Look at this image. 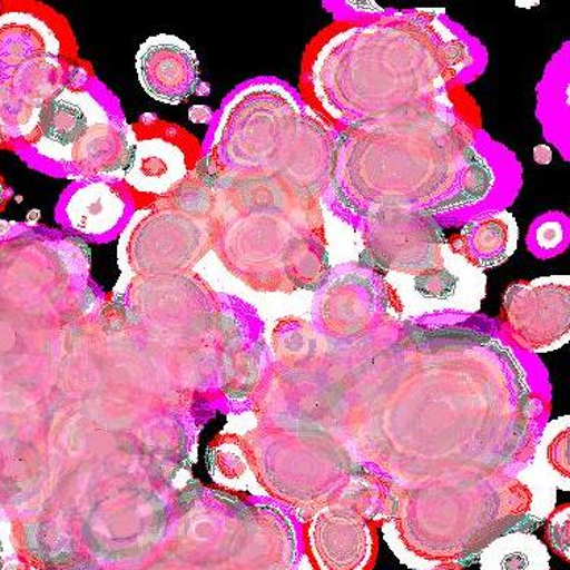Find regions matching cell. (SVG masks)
I'll list each match as a JSON object with an SVG mask.
<instances>
[{"mask_svg":"<svg viewBox=\"0 0 570 570\" xmlns=\"http://www.w3.org/2000/svg\"><path fill=\"white\" fill-rule=\"evenodd\" d=\"M501 318L511 340L527 352H542L568 340V277L515 282L502 299Z\"/></svg>","mask_w":570,"mask_h":570,"instance_id":"6da1fadb","label":"cell"},{"mask_svg":"<svg viewBox=\"0 0 570 570\" xmlns=\"http://www.w3.org/2000/svg\"><path fill=\"white\" fill-rule=\"evenodd\" d=\"M306 548L314 570H373L377 523L353 503H327L307 522Z\"/></svg>","mask_w":570,"mask_h":570,"instance_id":"7a4b0ae2","label":"cell"},{"mask_svg":"<svg viewBox=\"0 0 570 570\" xmlns=\"http://www.w3.org/2000/svg\"><path fill=\"white\" fill-rule=\"evenodd\" d=\"M136 70L149 97L169 106L185 102L199 85L197 53L177 36L149 37L137 51Z\"/></svg>","mask_w":570,"mask_h":570,"instance_id":"3957f363","label":"cell"},{"mask_svg":"<svg viewBox=\"0 0 570 570\" xmlns=\"http://www.w3.org/2000/svg\"><path fill=\"white\" fill-rule=\"evenodd\" d=\"M106 124V111L90 95L61 91L45 108L39 148L57 160L73 161L98 139Z\"/></svg>","mask_w":570,"mask_h":570,"instance_id":"277c9868","label":"cell"},{"mask_svg":"<svg viewBox=\"0 0 570 570\" xmlns=\"http://www.w3.org/2000/svg\"><path fill=\"white\" fill-rule=\"evenodd\" d=\"M391 288L384 281H370L360 274L336 278L324 289L322 322L324 334L334 338H352L367 332L384 314Z\"/></svg>","mask_w":570,"mask_h":570,"instance_id":"5b68a950","label":"cell"},{"mask_svg":"<svg viewBox=\"0 0 570 570\" xmlns=\"http://www.w3.org/2000/svg\"><path fill=\"white\" fill-rule=\"evenodd\" d=\"M174 132H154L130 149L125 181L145 197H161L180 185L190 169V158Z\"/></svg>","mask_w":570,"mask_h":570,"instance_id":"8992f818","label":"cell"},{"mask_svg":"<svg viewBox=\"0 0 570 570\" xmlns=\"http://www.w3.org/2000/svg\"><path fill=\"white\" fill-rule=\"evenodd\" d=\"M518 245V227L513 216H482L469 223L453 243V252L480 268H494L513 256Z\"/></svg>","mask_w":570,"mask_h":570,"instance_id":"52a82bcc","label":"cell"},{"mask_svg":"<svg viewBox=\"0 0 570 570\" xmlns=\"http://www.w3.org/2000/svg\"><path fill=\"white\" fill-rule=\"evenodd\" d=\"M66 215L70 226L81 235L106 236L122 220L125 203L107 183H90L70 197Z\"/></svg>","mask_w":570,"mask_h":570,"instance_id":"ba28073f","label":"cell"},{"mask_svg":"<svg viewBox=\"0 0 570 570\" xmlns=\"http://www.w3.org/2000/svg\"><path fill=\"white\" fill-rule=\"evenodd\" d=\"M480 570H551V553L539 537L510 532L487 544Z\"/></svg>","mask_w":570,"mask_h":570,"instance_id":"9c48e42d","label":"cell"},{"mask_svg":"<svg viewBox=\"0 0 570 570\" xmlns=\"http://www.w3.org/2000/svg\"><path fill=\"white\" fill-rule=\"evenodd\" d=\"M549 548L564 561L570 559V503L557 507L553 513L549 515L547 530Z\"/></svg>","mask_w":570,"mask_h":570,"instance_id":"30bf717a","label":"cell"},{"mask_svg":"<svg viewBox=\"0 0 570 570\" xmlns=\"http://www.w3.org/2000/svg\"><path fill=\"white\" fill-rule=\"evenodd\" d=\"M415 288L424 297L448 298L456 288V278L448 269L435 268L415 277Z\"/></svg>","mask_w":570,"mask_h":570,"instance_id":"8fae6325","label":"cell"},{"mask_svg":"<svg viewBox=\"0 0 570 570\" xmlns=\"http://www.w3.org/2000/svg\"><path fill=\"white\" fill-rule=\"evenodd\" d=\"M569 441L570 431L566 428L557 439L549 444L548 460L552 468L561 474V476H570V461H569Z\"/></svg>","mask_w":570,"mask_h":570,"instance_id":"7c38bea8","label":"cell"},{"mask_svg":"<svg viewBox=\"0 0 570 570\" xmlns=\"http://www.w3.org/2000/svg\"><path fill=\"white\" fill-rule=\"evenodd\" d=\"M563 239V230L559 223H547L539 228L537 233V240L543 249H552L559 247Z\"/></svg>","mask_w":570,"mask_h":570,"instance_id":"4fadbf2b","label":"cell"},{"mask_svg":"<svg viewBox=\"0 0 570 570\" xmlns=\"http://www.w3.org/2000/svg\"><path fill=\"white\" fill-rule=\"evenodd\" d=\"M189 118L195 124L209 122L212 118L210 108L207 106H194L190 108Z\"/></svg>","mask_w":570,"mask_h":570,"instance_id":"5bb4252c","label":"cell"},{"mask_svg":"<svg viewBox=\"0 0 570 570\" xmlns=\"http://www.w3.org/2000/svg\"><path fill=\"white\" fill-rule=\"evenodd\" d=\"M534 160L537 164L540 165H548L551 164L552 160V151L551 148L548 147V145H539L534 149Z\"/></svg>","mask_w":570,"mask_h":570,"instance_id":"9a60e30c","label":"cell"},{"mask_svg":"<svg viewBox=\"0 0 570 570\" xmlns=\"http://www.w3.org/2000/svg\"><path fill=\"white\" fill-rule=\"evenodd\" d=\"M11 195L12 193L10 187H8L6 180L0 177V212L7 209L8 203H10L11 199Z\"/></svg>","mask_w":570,"mask_h":570,"instance_id":"2e32d148","label":"cell"},{"mask_svg":"<svg viewBox=\"0 0 570 570\" xmlns=\"http://www.w3.org/2000/svg\"><path fill=\"white\" fill-rule=\"evenodd\" d=\"M432 570H464V569H461L460 566L444 564V566H440V568H435Z\"/></svg>","mask_w":570,"mask_h":570,"instance_id":"e0dca14e","label":"cell"}]
</instances>
